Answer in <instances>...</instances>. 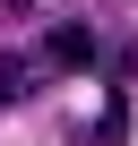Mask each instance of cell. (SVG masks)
Returning a JSON list of instances; mask_svg holds the SVG:
<instances>
[{"label": "cell", "instance_id": "cell-4", "mask_svg": "<svg viewBox=\"0 0 138 146\" xmlns=\"http://www.w3.org/2000/svg\"><path fill=\"white\" fill-rule=\"evenodd\" d=\"M0 9H26V0H0Z\"/></svg>", "mask_w": 138, "mask_h": 146}, {"label": "cell", "instance_id": "cell-2", "mask_svg": "<svg viewBox=\"0 0 138 146\" xmlns=\"http://www.w3.org/2000/svg\"><path fill=\"white\" fill-rule=\"evenodd\" d=\"M43 78H52V69L26 52V60H0V112H9V103H26V95H43Z\"/></svg>", "mask_w": 138, "mask_h": 146}, {"label": "cell", "instance_id": "cell-3", "mask_svg": "<svg viewBox=\"0 0 138 146\" xmlns=\"http://www.w3.org/2000/svg\"><path fill=\"white\" fill-rule=\"evenodd\" d=\"M95 137H104V146H129V103H121V95L95 112Z\"/></svg>", "mask_w": 138, "mask_h": 146}, {"label": "cell", "instance_id": "cell-1", "mask_svg": "<svg viewBox=\"0 0 138 146\" xmlns=\"http://www.w3.org/2000/svg\"><path fill=\"white\" fill-rule=\"evenodd\" d=\"M35 60L52 69V78H69V69H95V35H86V26H52V35L35 43Z\"/></svg>", "mask_w": 138, "mask_h": 146}]
</instances>
